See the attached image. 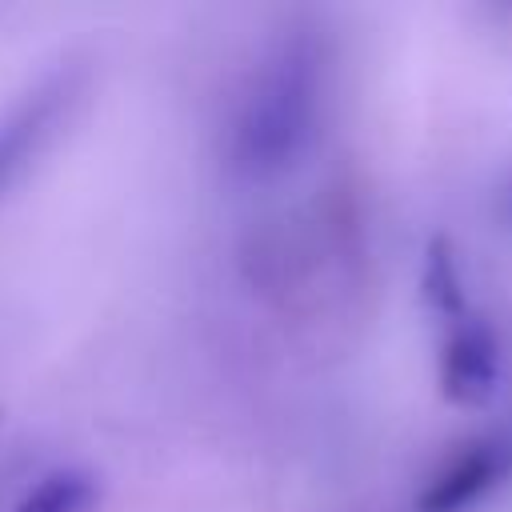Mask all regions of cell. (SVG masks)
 Returning a JSON list of instances; mask_svg holds the SVG:
<instances>
[{"mask_svg":"<svg viewBox=\"0 0 512 512\" xmlns=\"http://www.w3.org/2000/svg\"><path fill=\"white\" fill-rule=\"evenodd\" d=\"M328 96V52L312 28H292L248 72L232 124L228 168L264 184L292 172L316 144Z\"/></svg>","mask_w":512,"mask_h":512,"instance_id":"obj_1","label":"cell"},{"mask_svg":"<svg viewBox=\"0 0 512 512\" xmlns=\"http://www.w3.org/2000/svg\"><path fill=\"white\" fill-rule=\"evenodd\" d=\"M84 76H88L84 64L64 60L4 108V116H0V196L24 176V168L52 140L60 120L76 104Z\"/></svg>","mask_w":512,"mask_h":512,"instance_id":"obj_2","label":"cell"},{"mask_svg":"<svg viewBox=\"0 0 512 512\" xmlns=\"http://www.w3.org/2000/svg\"><path fill=\"white\" fill-rule=\"evenodd\" d=\"M512 476V436H468L448 452L416 496V512H468Z\"/></svg>","mask_w":512,"mask_h":512,"instance_id":"obj_3","label":"cell"},{"mask_svg":"<svg viewBox=\"0 0 512 512\" xmlns=\"http://www.w3.org/2000/svg\"><path fill=\"white\" fill-rule=\"evenodd\" d=\"M440 396L456 408H484L500 388V340L492 324L476 312L444 324L440 364H436Z\"/></svg>","mask_w":512,"mask_h":512,"instance_id":"obj_4","label":"cell"},{"mask_svg":"<svg viewBox=\"0 0 512 512\" xmlns=\"http://www.w3.org/2000/svg\"><path fill=\"white\" fill-rule=\"evenodd\" d=\"M420 292H424V304L448 324V320H460L468 308V288H464V272H460V260H456V248L436 236L428 240L424 248V268H420Z\"/></svg>","mask_w":512,"mask_h":512,"instance_id":"obj_5","label":"cell"},{"mask_svg":"<svg viewBox=\"0 0 512 512\" xmlns=\"http://www.w3.org/2000/svg\"><path fill=\"white\" fill-rule=\"evenodd\" d=\"M96 480L88 472H72V468H60V472H48L40 476L24 500L16 504V512H96Z\"/></svg>","mask_w":512,"mask_h":512,"instance_id":"obj_6","label":"cell"},{"mask_svg":"<svg viewBox=\"0 0 512 512\" xmlns=\"http://www.w3.org/2000/svg\"><path fill=\"white\" fill-rule=\"evenodd\" d=\"M504 212H508V220H512V184H508V196H504Z\"/></svg>","mask_w":512,"mask_h":512,"instance_id":"obj_7","label":"cell"}]
</instances>
